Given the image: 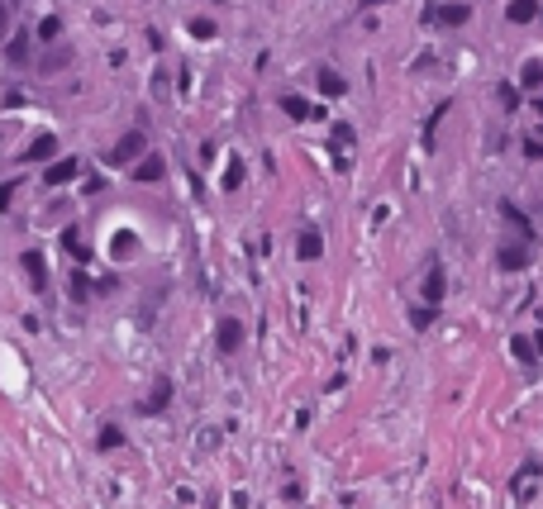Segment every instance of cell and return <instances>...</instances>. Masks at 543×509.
<instances>
[{"label":"cell","instance_id":"13","mask_svg":"<svg viewBox=\"0 0 543 509\" xmlns=\"http://www.w3.org/2000/svg\"><path fill=\"white\" fill-rule=\"evenodd\" d=\"M320 86H325V91H343V81L334 77V72H325V77H320Z\"/></svg>","mask_w":543,"mask_h":509},{"label":"cell","instance_id":"12","mask_svg":"<svg viewBox=\"0 0 543 509\" xmlns=\"http://www.w3.org/2000/svg\"><path fill=\"white\" fill-rule=\"evenodd\" d=\"M300 252H305V257H315V252H320V238H315V234H305V238H300Z\"/></svg>","mask_w":543,"mask_h":509},{"label":"cell","instance_id":"14","mask_svg":"<svg viewBox=\"0 0 543 509\" xmlns=\"http://www.w3.org/2000/svg\"><path fill=\"white\" fill-rule=\"evenodd\" d=\"M167 404V386H158V390H153V400H148V409H163Z\"/></svg>","mask_w":543,"mask_h":509},{"label":"cell","instance_id":"2","mask_svg":"<svg viewBox=\"0 0 543 509\" xmlns=\"http://www.w3.org/2000/svg\"><path fill=\"white\" fill-rule=\"evenodd\" d=\"M77 172H82V162L62 158V162H53V167L43 172V181H48V186H67V181H77Z\"/></svg>","mask_w":543,"mask_h":509},{"label":"cell","instance_id":"9","mask_svg":"<svg viewBox=\"0 0 543 509\" xmlns=\"http://www.w3.org/2000/svg\"><path fill=\"white\" fill-rule=\"evenodd\" d=\"M24 57H29V43H24V33H20V38L10 43V62H24Z\"/></svg>","mask_w":543,"mask_h":509},{"label":"cell","instance_id":"10","mask_svg":"<svg viewBox=\"0 0 543 509\" xmlns=\"http://www.w3.org/2000/svg\"><path fill=\"white\" fill-rule=\"evenodd\" d=\"M219 338H224V348H239V324H224Z\"/></svg>","mask_w":543,"mask_h":509},{"label":"cell","instance_id":"6","mask_svg":"<svg viewBox=\"0 0 543 509\" xmlns=\"http://www.w3.org/2000/svg\"><path fill=\"white\" fill-rule=\"evenodd\" d=\"M134 176H138V181H158V176H163V158H158V153H153V158H143L134 167Z\"/></svg>","mask_w":543,"mask_h":509},{"label":"cell","instance_id":"11","mask_svg":"<svg viewBox=\"0 0 543 509\" xmlns=\"http://www.w3.org/2000/svg\"><path fill=\"white\" fill-rule=\"evenodd\" d=\"M57 38V20H43V24H38V43H53Z\"/></svg>","mask_w":543,"mask_h":509},{"label":"cell","instance_id":"8","mask_svg":"<svg viewBox=\"0 0 543 509\" xmlns=\"http://www.w3.org/2000/svg\"><path fill=\"white\" fill-rule=\"evenodd\" d=\"M281 105L291 109V119H310V109H305V100H300V96H286Z\"/></svg>","mask_w":543,"mask_h":509},{"label":"cell","instance_id":"15","mask_svg":"<svg viewBox=\"0 0 543 509\" xmlns=\"http://www.w3.org/2000/svg\"><path fill=\"white\" fill-rule=\"evenodd\" d=\"M119 443V429H101V448H114Z\"/></svg>","mask_w":543,"mask_h":509},{"label":"cell","instance_id":"3","mask_svg":"<svg viewBox=\"0 0 543 509\" xmlns=\"http://www.w3.org/2000/svg\"><path fill=\"white\" fill-rule=\"evenodd\" d=\"M467 15H472V5H434V10H429L434 24H462Z\"/></svg>","mask_w":543,"mask_h":509},{"label":"cell","instance_id":"7","mask_svg":"<svg viewBox=\"0 0 543 509\" xmlns=\"http://www.w3.org/2000/svg\"><path fill=\"white\" fill-rule=\"evenodd\" d=\"M534 10H539L534 0H510V10H505V15H510L515 24H529V20H534Z\"/></svg>","mask_w":543,"mask_h":509},{"label":"cell","instance_id":"16","mask_svg":"<svg viewBox=\"0 0 543 509\" xmlns=\"http://www.w3.org/2000/svg\"><path fill=\"white\" fill-rule=\"evenodd\" d=\"M5 33H10V10L0 5V38H5Z\"/></svg>","mask_w":543,"mask_h":509},{"label":"cell","instance_id":"5","mask_svg":"<svg viewBox=\"0 0 543 509\" xmlns=\"http://www.w3.org/2000/svg\"><path fill=\"white\" fill-rule=\"evenodd\" d=\"M24 271H29V281H34V286H48V267H43V257H38V252H24Z\"/></svg>","mask_w":543,"mask_h":509},{"label":"cell","instance_id":"4","mask_svg":"<svg viewBox=\"0 0 543 509\" xmlns=\"http://www.w3.org/2000/svg\"><path fill=\"white\" fill-rule=\"evenodd\" d=\"M53 153H57V138H53V134H43V138H34V143H29L24 162H48Z\"/></svg>","mask_w":543,"mask_h":509},{"label":"cell","instance_id":"1","mask_svg":"<svg viewBox=\"0 0 543 509\" xmlns=\"http://www.w3.org/2000/svg\"><path fill=\"white\" fill-rule=\"evenodd\" d=\"M138 153H148V138L134 129V134H124L119 143H114V148H110L105 162H110V167H129V162H138Z\"/></svg>","mask_w":543,"mask_h":509}]
</instances>
